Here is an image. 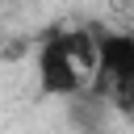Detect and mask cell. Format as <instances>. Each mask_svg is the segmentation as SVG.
Segmentation results:
<instances>
[{
  "instance_id": "6da1fadb",
  "label": "cell",
  "mask_w": 134,
  "mask_h": 134,
  "mask_svg": "<svg viewBox=\"0 0 134 134\" xmlns=\"http://www.w3.org/2000/svg\"><path fill=\"white\" fill-rule=\"evenodd\" d=\"M96 59V42H88L75 29H50L38 42V92L42 96H75L84 88V75Z\"/></svg>"
},
{
  "instance_id": "7a4b0ae2",
  "label": "cell",
  "mask_w": 134,
  "mask_h": 134,
  "mask_svg": "<svg viewBox=\"0 0 134 134\" xmlns=\"http://www.w3.org/2000/svg\"><path fill=\"white\" fill-rule=\"evenodd\" d=\"M92 67H96L105 100H113V109H121V113H134V34L100 29Z\"/></svg>"
}]
</instances>
